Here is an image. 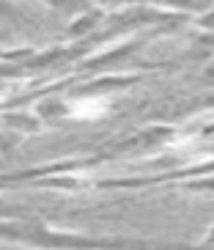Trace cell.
I'll list each match as a JSON object with an SVG mask.
<instances>
[{
	"label": "cell",
	"instance_id": "6da1fadb",
	"mask_svg": "<svg viewBox=\"0 0 214 250\" xmlns=\"http://www.w3.org/2000/svg\"><path fill=\"white\" fill-rule=\"evenodd\" d=\"M104 110H107V102L96 99V102H80L74 107V116L77 118H96V116H102Z\"/></svg>",
	"mask_w": 214,
	"mask_h": 250
}]
</instances>
